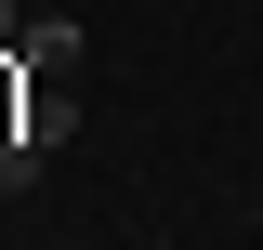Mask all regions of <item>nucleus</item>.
Masks as SVG:
<instances>
[{"label": "nucleus", "instance_id": "20e7f679", "mask_svg": "<svg viewBox=\"0 0 263 250\" xmlns=\"http://www.w3.org/2000/svg\"><path fill=\"white\" fill-rule=\"evenodd\" d=\"M13 13H40V0H13Z\"/></svg>", "mask_w": 263, "mask_h": 250}, {"label": "nucleus", "instance_id": "f257e3e1", "mask_svg": "<svg viewBox=\"0 0 263 250\" xmlns=\"http://www.w3.org/2000/svg\"><path fill=\"white\" fill-rule=\"evenodd\" d=\"M13 66H27V79H79V27H66L53 0L27 13V40H13Z\"/></svg>", "mask_w": 263, "mask_h": 250}, {"label": "nucleus", "instance_id": "f03ea898", "mask_svg": "<svg viewBox=\"0 0 263 250\" xmlns=\"http://www.w3.org/2000/svg\"><path fill=\"white\" fill-rule=\"evenodd\" d=\"M0 132H27V145L53 158L66 132H79V93H66V79H27V105H13V119H0Z\"/></svg>", "mask_w": 263, "mask_h": 250}, {"label": "nucleus", "instance_id": "7ed1b4c3", "mask_svg": "<svg viewBox=\"0 0 263 250\" xmlns=\"http://www.w3.org/2000/svg\"><path fill=\"white\" fill-rule=\"evenodd\" d=\"M40 171H53V158H40V145H27V132H0V198H27V185H40Z\"/></svg>", "mask_w": 263, "mask_h": 250}]
</instances>
